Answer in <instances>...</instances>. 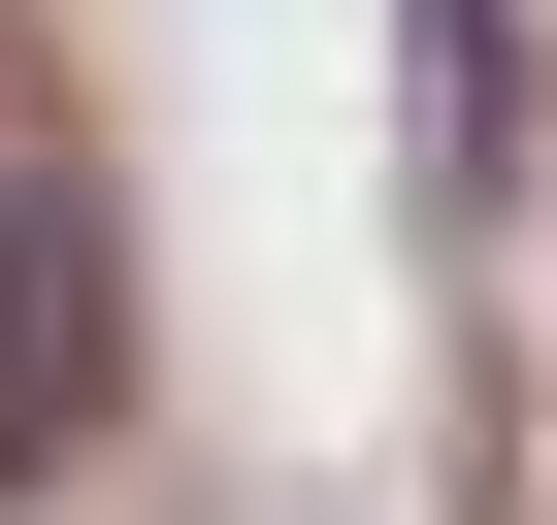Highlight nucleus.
<instances>
[{"label": "nucleus", "instance_id": "f257e3e1", "mask_svg": "<svg viewBox=\"0 0 557 525\" xmlns=\"http://www.w3.org/2000/svg\"><path fill=\"white\" fill-rule=\"evenodd\" d=\"M99 394H132V296H99V164L0 99V492H66L99 460Z\"/></svg>", "mask_w": 557, "mask_h": 525}]
</instances>
